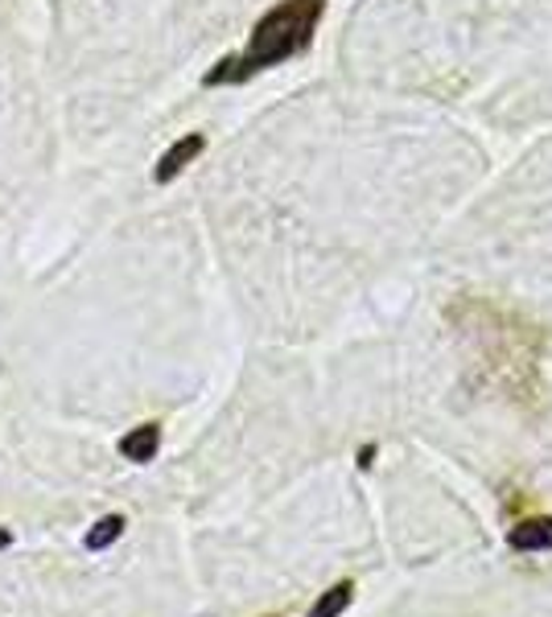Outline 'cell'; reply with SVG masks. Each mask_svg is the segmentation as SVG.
<instances>
[{"mask_svg": "<svg viewBox=\"0 0 552 617\" xmlns=\"http://www.w3.org/2000/svg\"><path fill=\"white\" fill-rule=\"evenodd\" d=\"M321 13H326V0H280L252 25V38L239 54L218 58L203 74V86H239L260 71H273L280 62L297 58L314 42Z\"/></svg>", "mask_w": 552, "mask_h": 617, "instance_id": "6da1fadb", "label": "cell"}, {"mask_svg": "<svg viewBox=\"0 0 552 617\" xmlns=\"http://www.w3.org/2000/svg\"><path fill=\"white\" fill-rule=\"evenodd\" d=\"M203 148H206L203 132H186L182 141H174L157 157V165H153V182H157V186H170L177 173H186V165H194V161L203 157Z\"/></svg>", "mask_w": 552, "mask_h": 617, "instance_id": "7a4b0ae2", "label": "cell"}, {"mask_svg": "<svg viewBox=\"0 0 552 617\" xmlns=\"http://www.w3.org/2000/svg\"><path fill=\"white\" fill-rule=\"evenodd\" d=\"M508 544L520 547V552H549L552 547V518H528V523H520V527H511Z\"/></svg>", "mask_w": 552, "mask_h": 617, "instance_id": "3957f363", "label": "cell"}, {"mask_svg": "<svg viewBox=\"0 0 552 617\" xmlns=\"http://www.w3.org/2000/svg\"><path fill=\"white\" fill-rule=\"evenodd\" d=\"M157 445H161V424H141V429H132L124 441H120V453L129 461H153L157 457Z\"/></svg>", "mask_w": 552, "mask_h": 617, "instance_id": "277c9868", "label": "cell"}, {"mask_svg": "<svg viewBox=\"0 0 552 617\" xmlns=\"http://www.w3.org/2000/svg\"><path fill=\"white\" fill-rule=\"evenodd\" d=\"M350 593H355V589H350L347 580H343V585H335V589L326 593V597H321V601L309 609V617H338L350 605Z\"/></svg>", "mask_w": 552, "mask_h": 617, "instance_id": "5b68a950", "label": "cell"}]
</instances>
